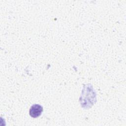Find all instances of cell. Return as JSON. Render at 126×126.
Listing matches in <instances>:
<instances>
[{
  "instance_id": "1",
  "label": "cell",
  "mask_w": 126,
  "mask_h": 126,
  "mask_svg": "<svg viewBox=\"0 0 126 126\" xmlns=\"http://www.w3.org/2000/svg\"><path fill=\"white\" fill-rule=\"evenodd\" d=\"M43 110V107L41 105L35 104L31 107L29 110V114L32 118H35L41 115Z\"/></svg>"
}]
</instances>
